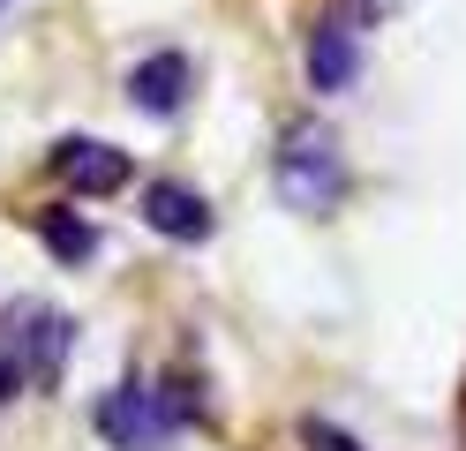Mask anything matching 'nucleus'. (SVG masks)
<instances>
[{
    "mask_svg": "<svg viewBox=\"0 0 466 451\" xmlns=\"http://www.w3.org/2000/svg\"><path fill=\"white\" fill-rule=\"evenodd\" d=\"M38 241L53 249V263H91L98 256V226L83 219V210H68V203L38 210Z\"/></svg>",
    "mask_w": 466,
    "mask_h": 451,
    "instance_id": "8",
    "label": "nucleus"
},
{
    "mask_svg": "<svg viewBox=\"0 0 466 451\" xmlns=\"http://www.w3.org/2000/svg\"><path fill=\"white\" fill-rule=\"evenodd\" d=\"M8 354L23 361V376H31V391H46V384H61V369H68V346H76V323L61 316V309H46V301H8Z\"/></svg>",
    "mask_w": 466,
    "mask_h": 451,
    "instance_id": "3",
    "label": "nucleus"
},
{
    "mask_svg": "<svg viewBox=\"0 0 466 451\" xmlns=\"http://www.w3.org/2000/svg\"><path fill=\"white\" fill-rule=\"evenodd\" d=\"M53 173H61L76 196H121L128 189V150L98 143V136H68L61 150H53Z\"/></svg>",
    "mask_w": 466,
    "mask_h": 451,
    "instance_id": "4",
    "label": "nucleus"
},
{
    "mask_svg": "<svg viewBox=\"0 0 466 451\" xmlns=\"http://www.w3.org/2000/svg\"><path fill=\"white\" fill-rule=\"evenodd\" d=\"M354 76H361V30L346 15H324L309 30V90L339 98V90H354Z\"/></svg>",
    "mask_w": 466,
    "mask_h": 451,
    "instance_id": "5",
    "label": "nucleus"
},
{
    "mask_svg": "<svg viewBox=\"0 0 466 451\" xmlns=\"http://www.w3.org/2000/svg\"><path fill=\"white\" fill-rule=\"evenodd\" d=\"M91 421H98V436L113 451H166L173 429H181V406L166 391H151V384H113Z\"/></svg>",
    "mask_w": 466,
    "mask_h": 451,
    "instance_id": "2",
    "label": "nucleus"
},
{
    "mask_svg": "<svg viewBox=\"0 0 466 451\" xmlns=\"http://www.w3.org/2000/svg\"><path fill=\"white\" fill-rule=\"evenodd\" d=\"M143 226L166 233V241H181V249H196V241H211V203H203L188 180H151L143 189Z\"/></svg>",
    "mask_w": 466,
    "mask_h": 451,
    "instance_id": "6",
    "label": "nucleus"
},
{
    "mask_svg": "<svg viewBox=\"0 0 466 451\" xmlns=\"http://www.w3.org/2000/svg\"><path fill=\"white\" fill-rule=\"evenodd\" d=\"M301 444H309V451H361V444L346 436V429H331L324 414H309V421H301Z\"/></svg>",
    "mask_w": 466,
    "mask_h": 451,
    "instance_id": "9",
    "label": "nucleus"
},
{
    "mask_svg": "<svg viewBox=\"0 0 466 451\" xmlns=\"http://www.w3.org/2000/svg\"><path fill=\"white\" fill-rule=\"evenodd\" d=\"M15 391H31V376H23V361H15V354H0V406H8Z\"/></svg>",
    "mask_w": 466,
    "mask_h": 451,
    "instance_id": "10",
    "label": "nucleus"
},
{
    "mask_svg": "<svg viewBox=\"0 0 466 451\" xmlns=\"http://www.w3.org/2000/svg\"><path fill=\"white\" fill-rule=\"evenodd\" d=\"M188 83H196L188 53H151V60H136V68H128V98H136V113L173 120V113L188 106Z\"/></svg>",
    "mask_w": 466,
    "mask_h": 451,
    "instance_id": "7",
    "label": "nucleus"
},
{
    "mask_svg": "<svg viewBox=\"0 0 466 451\" xmlns=\"http://www.w3.org/2000/svg\"><path fill=\"white\" fill-rule=\"evenodd\" d=\"M271 189L294 219H331L339 196H346V150L331 136V120H286L279 128V150H271Z\"/></svg>",
    "mask_w": 466,
    "mask_h": 451,
    "instance_id": "1",
    "label": "nucleus"
}]
</instances>
